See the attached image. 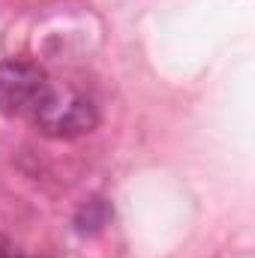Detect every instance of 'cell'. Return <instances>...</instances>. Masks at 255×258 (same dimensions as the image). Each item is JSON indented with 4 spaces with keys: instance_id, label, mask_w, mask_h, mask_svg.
Segmentation results:
<instances>
[{
    "instance_id": "obj_2",
    "label": "cell",
    "mask_w": 255,
    "mask_h": 258,
    "mask_svg": "<svg viewBox=\"0 0 255 258\" xmlns=\"http://www.w3.org/2000/svg\"><path fill=\"white\" fill-rule=\"evenodd\" d=\"M51 78L39 63L30 60H0V114L24 117L33 114L48 93Z\"/></svg>"
},
{
    "instance_id": "obj_1",
    "label": "cell",
    "mask_w": 255,
    "mask_h": 258,
    "mask_svg": "<svg viewBox=\"0 0 255 258\" xmlns=\"http://www.w3.org/2000/svg\"><path fill=\"white\" fill-rule=\"evenodd\" d=\"M30 117L39 126V132L51 138H78V135L93 132L99 123V111L87 93L75 87H60L54 81Z\"/></svg>"
},
{
    "instance_id": "obj_3",
    "label": "cell",
    "mask_w": 255,
    "mask_h": 258,
    "mask_svg": "<svg viewBox=\"0 0 255 258\" xmlns=\"http://www.w3.org/2000/svg\"><path fill=\"white\" fill-rule=\"evenodd\" d=\"M111 219V207L102 201V198H93L87 201L78 213H75V231L78 234H96L105 228V222Z\"/></svg>"
},
{
    "instance_id": "obj_4",
    "label": "cell",
    "mask_w": 255,
    "mask_h": 258,
    "mask_svg": "<svg viewBox=\"0 0 255 258\" xmlns=\"http://www.w3.org/2000/svg\"><path fill=\"white\" fill-rule=\"evenodd\" d=\"M0 258H27L24 252H15V249H0Z\"/></svg>"
}]
</instances>
